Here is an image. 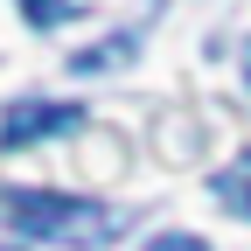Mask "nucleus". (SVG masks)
<instances>
[{
  "mask_svg": "<svg viewBox=\"0 0 251 251\" xmlns=\"http://www.w3.org/2000/svg\"><path fill=\"white\" fill-rule=\"evenodd\" d=\"M0 224L42 244H70V251H98L126 230V209H105L91 196H63V188H0Z\"/></svg>",
  "mask_w": 251,
  "mask_h": 251,
  "instance_id": "nucleus-1",
  "label": "nucleus"
},
{
  "mask_svg": "<svg viewBox=\"0 0 251 251\" xmlns=\"http://www.w3.org/2000/svg\"><path fill=\"white\" fill-rule=\"evenodd\" d=\"M84 126V105H56V98H21L0 112V153H14V147H42L56 133H77Z\"/></svg>",
  "mask_w": 251,
  "mask_h": 251,
  "instance_id": "nucleus-2",
  "label": "nucleus"
},
{
  "mask_svg": "<svg viewBox=\"0 0 251 251\" xmlns=\"http://www.w3.org/2000/svg\"><path fill=\"white\" fill-rule=\"evenodd\" d=\"M209 196L224 202L230 216H251V147L237 153L230 168H216V175H209Z\"/></svg>",
  "mask_w": 251,
  "mask_h": 251,
  "instance_id": "nucleus-3",
  "label": "nucleus"
},
{
  "mask_svg": "<svg viewBox=\"0 0 251 251\" xmlns=\"http://www.w3.org/2000/svg\"><path fill=\"white\" fill-rule=\"evenodd\" d=\"M133 49H140L133 35H105L98 49H70V70H77V77H91V70H112V63H126Z\"/></svg>",
  "mask_w": 251,
  "mask_h": 251,
  "instance_id": "nucleus-4",
  "label": "nucleus"
},
{
  "mask_svg": "<svg viewBox=\"0 0 251 251\" xmlns=\"http://www.w3.org/2000/svg\"><path fill=\"white\" fill-rule=\"evenodd\" d=\"M77 14V0H21V21L28 28H56V21H70Z\"/></svg>",
  "mask_w": 251,
  "mask_h": 251,
  "instance_id": "nucleus-5",
  "label": "nucleus"
},
{
  "mask_svg": "<svg viewBox=\"0 0 251 251\" xmlns=\"http://www.w3.org/2000/svg\"><path fill=\"white\" fill-rule=\"evenodd\" d=\"M147 251H209V244H202V237H188V230H161Z\"/></svg>",
  "mask_w": 251,
  "mask_h": 251,
  "instance_id": "nucleus-6",
  "label": "nucleus"
},
{
  "mask_svg": "<svg viewBox=\"0 0 251 251\" xmlns=\"http://www.w3.org/2000/svg\"><path fill=\"white\" fill-rule=\"evenodd\" d=\"M244 70H251V42H244Z\"/></svg>",
  "mask_w": 251,
  "mask_h": 251,
  "instance_id": "nucleus-7",
  "label": "nucleus"
},
{
  "mask_svg": "<svg viewBox=\"0 0 251 251\" xmlns=\"http://www.w3.org/2000/svg\"><path fill=\"white\" fill-rule=\"evenodd\" d=\"M0 251H21V244H0Z\"/></svg>",
  "mask_w": 251,
  "mask_h": 251,
  "instance_id": "nucleus-8",
  "label": "nucleus"
}]
</instances>
